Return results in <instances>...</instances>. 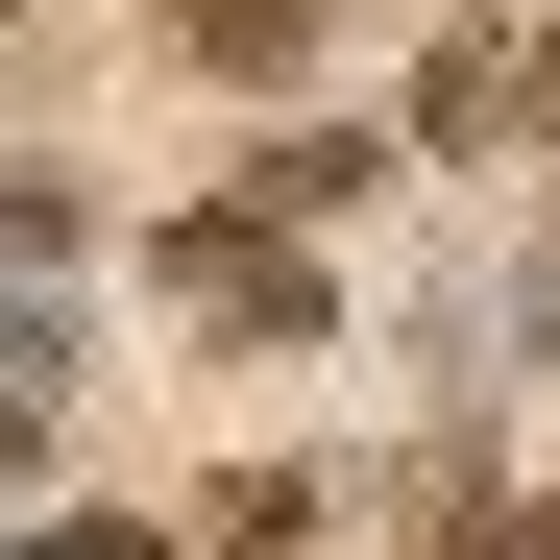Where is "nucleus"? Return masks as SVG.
I'll return each mask as SVG.
<instances>
[{
  "label": "nucleus",
  "instance_id": "obj_1",
  "mask_svg": "<svg viewBox=\"0 0 560 560\" xmlns=\"http://www.w3.org/2000/svg\"><path fill=\"white\" fill-rule=\"evenodd\" d=\"M390 171H415V122H268L220 196H196V220H244V244H317V220H365V196H390Z\"/></svg>",
  "mask_w": 560,
  "mask_h": 560
},
{
  "label": "nucleus",
  "instance_id": "obj_2",
  "mask_svg": "<svg viewBox=\"0 0 560 560\" xmlns=\"http://www.w3.org/2000/svg\"><path fill=\"white\" fill-rule=\"evenodd\" d=\"M341 25H365V0H171V73H220V98H293Z\"/></svg>",
  "mask_w": 560,
  "mask_h": 560
},
{
  "label": "nucleus",
  "instance_id": "obj_3",
  "mask_svg": "<svg viewBox=\"0 0 560 560\" xmlns=\"http://www.w3.org/2000/svg\"><path fill=\"white\" fill-rule=\"evenodd\" d=\"M439 560H560V488H488V512H463Z\"/></svg>",
  "mask_w": 560,
  "mask_h": 560
},
{
  "label": "nucleus",
  "instance_id": "obj_4",
  "mask_svg": "<svg viewBox=\"0 0 560 560\" xmlns=\"http://www.w3.org/2000/svg\"><path fill=\"white\" fill-rule=\"evenodd\" d=\"M49 560H171V536H147V512H73V536H49Z\"/></svg>",
  "mask_w": 560,
  "mask_h": 560
}]
</instances>
